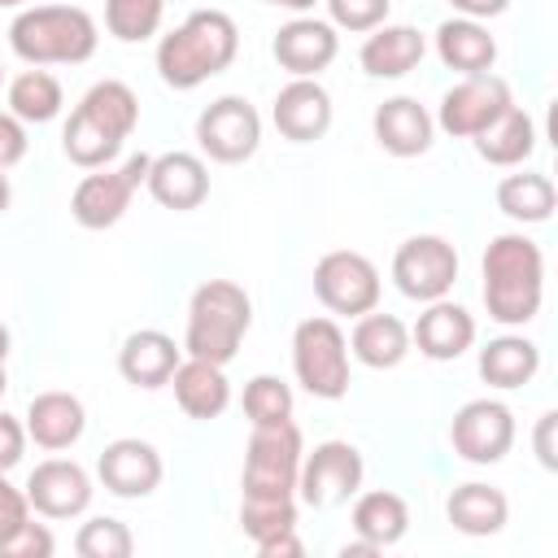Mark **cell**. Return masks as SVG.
Segmentation results:
<instances>
[{"label": "cell", "instance_id": "6da1fadb", "mask_svg": "<svg viewBox=\"0 0 558 558\" xmlns=\"http://www.w3.org/2000/svg\"><path fill=\"white\" fill-rule=\"evenodd\" d=\"M484 310L501 327H527L545 301V253L523 231L493 235L484 248Z\"/></svg>", "mask_w": 558, "mask_h": 558}, {"label": "cell", "instance_id": "7a4b0ae2", "mask_svg": "<svg viewBox=\"0 0 558 558\" xmlns=\"http://www.w3.org/2000/svg\"><path fill=\"white\" fill-rule=\"evenodd\" d=\"M135 126H140V96L122 78H100L83 92V100L65 118L61 148L78 170H96L122 153Z\"/></svg>", "mask_w": 558, "mask_h": 558}, {"label": "cell", "instance_id": "3957f363", "mask_svg": "<svg viewBox=\"0 0 558 558\" xmlns=\"http://www.w3.org/2000/svg\"><path fill=\"white\" fill-rule=\"evenodd\" d=\"M240 52V31L222 9L187 13L170 35L157 39V74L174 92H192L205 78L222 74Z\"/></svg>", "mask_w": 558, "mask_h": 558}, {"label": "cell", "instance_id": "277c9868", "mask_svg": "<svg viewBox=\"0 0 558 558\" xmlns=\"http://www.w3.org/2000/svg\"><path fill=\"white\" fill-rule=\"evenodd\" d=\"M96 44L100 31L78 4H31L9 22V48L26 65H83Z\"/></svg>", "mask_w": 558, "mask_h": 558}, {"label": "cell", "instance_id": "5b68a950", "mask_svg": "<svg viewBox=\"0 0 558 558\" xmlns=\"http://www.w3.org/2000/svg\"><path fill=\"white\" fill-rule=\"evenodd\" d=\"M253 327V301L235 279H205L187 301L183 353L227 366Z\"/></svg>", "mask_w": 558, "mask_h": 558}, {"label": "cell", "instance_id": "8992f818", "mask_svg": "<svg viewBox=\"0 0 558 558\" xmlns=\"http://www.w3.org/2000/svg\"><path fill=\"white\" fill-rule=\"evenodd\" d=\"M292 371L296 384L318 401H340L349 392V336L336 318H301L292 331Z\"/></svg>", "mask_w": 558, "mask_h": 558}, {"label": "cell", "instance_id": "52a82bcc", "mask_svg": "<svg viewBox=\"0 0 558 558\" xmlns=\"http://www.w3.org/2000/svg\"><path fill=\"white\" fill-rule=\"evenodd\" d=\"M305 440L301 427L270 423L253 427L244 445V471H240V497H296V475H301Z\"/></svg>", "mask_w": 558, "mask_h": 558}, {"label": "cell", "instance_id": "ba28073f", "mask_svg": "<svg viewBox=\"0 0 558 558\" xmlns=\"http://www.w3.org/2000/svg\"><path fill=\"white\" fill-rule=\"evenodd\" d=\"M148 161H153L148 153H135L113 170L109 166L87 170L70 192V218L87 231H105V227L122 222V214L131 209V196L140 192V183L148 174Z\"/></svg>", "mask_w": 558, "mask_h": 558}, {"label": "cell", "instance_id": "9c48e42d", "mask_svg": "<svg viewBox=\"0 0 558 558\" xmlns=\"http://www.w3.org/2000/svg\"><path fill=\"white\" fill-rule=\"evenodd\" d=\"M379 292H384L379 266L357 248H331L314 262V296L331 314L357 318L379 305Z\"/></svg>", "mask_w": 558, "mask_h": 558}, {"label": "cell", "instance_id": "30bf717a", "mask_svg": "<svg viewBox=\"0 0 558 558\" xmlns=\"http://www.w3.org/2000/svg\"><path fill=\"white\" fill-rule=\"evenodd\" d=\"M366 475L362 449L349 440H323L314 445V453L301 458V475H296V497L314 510H336L349 497H357Z\"/></svg>", "mask_w": 558, "mask_h": 558}, {"label": "cell", "instance_id": "8fae6325", "mask_svg": "<svg viewBox=\"0 0 558 558\" xmlns=\"http://www.w3.org/2000/svg\"><path fill=\"white\" fill-rule=\"evenodd\" d=\"M458 248L445 235H410L392 253V283L410 301H440L458 283Z\"/></svg>", "mask_w": 558, "mask_h": 558}, {"label": "cell", "instance_id": "7c38bea8", "mask_svg": "<svg viewBox=\"0 0 558 558\" xmlns=\"http://www.w3.org/2000/svg\"><path fill=\"white\" fill-rule=\"evenodd\" d=\"M196 144L209 161L240 166L262 144V113L244 96H218L196 118Z\"/></svg>", "mask_w": 558, "mask_h": 558}, {"label": "cell", "instance_id": "4fadbf2b", "mask_svg": "<svg viewBox=\"0 0 558 558\" xmlns=\"http://www.w3.org/2000/svg\"><path fill=\"white\" fill-rule=\"evenodd\" d=\"M514 105L510 96V83L493 70L484 74H462V83H453L445 96H440V109H436V126L453 140H475L493 118H501L506 109Z\"/></svg>", "mask_w": 558, "mask_h": 558}, {"label": "cell", "instance_id": "5bb4252c", "mask_svg": "<svg viewBox=\"0 0 558 558\" xmlns=\"http://www.w3.org/2000/svg\"><path fill=\"white\" fill-rule=\"evenodd\" d=\"M449 445L471 466H493L514 449V414L506 401L475 397L449 423Z\"/></svg>", "mask_w": 558, "mask_h": 558}, {"label": "cell", "instance_id": "9a60e30c", "mask_svg": "<svg viewBox=\"0 0 558 558\" xmlns=\"http://www.w3.org/2000/svg\"><path fill=\"white\" fill-rule=\"evenodd\" d=\"M161 475H166V466H161L157 445H148L140 436H118L96 458V480L105 484V493H113L122 501L153 497L157 484H161Z\"/></svg>", "mask_w": 558, "mask_h": 558}, {"label": "cell", "instance_id": "2e32d148", "mask_svg": "<svg viewBox=\"0 0 558 558\" xmlns=\"http://www.w3.org/2000/svg\"><path fill=\"white\" fill-rule=\"evenodd\" d=\"M270 52L279 61V70H288L292 78H318L336 57H340V35L331 22L296 13L292 22H283L270 39Z\"/></svg>", "mask_w": 558, "mask_h": 558}, {"label": "cell", "instance_id": "e0dca14e", "mask_svg": "<svg viewBox=\"0 0 558 558\" xmlns=\"http://www.w3.org/2000/svg\"><path fill=\"white\" fill-rule=\"evenodd\" d=\"M92 475L74 458H44L26 475V501L44 519H78L92 506Z\"/></svg>", "mask_w": 558, "mask_h": 558}, {"label": "cell", "instance_id": "ac0fdd59", "mask_svg": "<svg viewBox=\"0 0 558 558\" xmlns=\"http://www.w3.org/2000/svg\"><path fill=\"white\" fill-rule=\"evenodd\" d=\"M270 122L292 144H314L331 131V96L318 78H288L270 105Z\"/></svg>", "mask_w": 558, "mask_h": 558}, {"label": "cell", "instance_id": "d6986e66", "mask_svg": "<svg viewBox=\"0 0 558 558\" xmlns=\"http://www.w3.org/2000/svg\"><path fill=\"white\" fill-rule=\"evenodd\" d=\"M144 187L148 196L161 205V209H174V214H187L196 209L205 196H209V166L196 157V153H161L148 161V174H144Z\"/></svg>", "mask_w": 558, "mask_h": 558}, {"label": "cell", "instance_id": "ffe728a7", "mask_svg": "<svg viewBox=\"0 0 558 558\" xmlns=\"http://www.w3.org/2000/svg\"><path fill=\"white\" fill-rule=\"evenodd\" d=\"M471 344H475V318L449 296L427 301V310L410 327V349H418L427 362H453Z\"/></svg>", "mask_w": 558, "mask_h": 558}, {"label": "cell", "instance_id": "44dd1931", "mask_svg": "<svg viewBox=\"0 0 558 558\" xmlns=\"http://www.w3.org/2000/svg\"><path fill=\"white\" fill-rule=\"evenodd\" d=\"M87 432V410L74 392H61V388H48V392H35L31 405H26V440H35L39 449L48 453H61V449H74Z\"/></svg>", "mask_w": 558, "mask_h": 558}, {"label": "cell", "instance_id": "7402d4cb", "mask_svg": "<svg viewBox=\"0 0 558 558\" xmlns=\"http://www.w3.org/2000/svg\"><path fill=\"white\" fill-rule=\"evenodd\" d=\"M179 362H183V344H174V336H166V331H157V327L131 331V336L122 340V349H118V371H122V379H126L131 388H144V392L166 388Z\"/></svg>", "mask_w": 558, "mask_h": 558}, {"label": "cell", "instance_id": "603a6c76", "mask_svg": "<svg viewBox=\"0 0 558 558\" xmlns=\"http://www.w3.org/2000/svg\"><path fill=\"white\" fill-rule=\"evenodd\" d=\"M375 144L392 157H423L436 140V118L414 100V96H392L375 109L371 118Z\"/></svg>", "mask_w": 558, "mask_h": 558}, {"label": "cell", "instance_id": "cb8c5ba5", "mask_svg": "<svg viewBox=\"0 0 558 558\" xmlns=\"http://www.w3.org/2000/svg\"><path fill=\"white\" fill-rule=\"evenodd\" d=\"M423 57H427V35L405 22H384V26L366 31V39L357 48V61L371 78H405Z\"/></svg>", "mask_w": 558, "mask_h": 558}, {"label": "cell", "instance_id": "d4e9b609", "mask_svg": "<svg viewBox=\"0 0 558 558\" xmlns=\"http://www.w3.org/2000/svg\"><path fill=\"white\" fill-rule=\"evenodd\" d=\"M170 388H174V401L187 418L196 423H209L218 418L227 405H231V384H227V366L218 362H205V357H183L170 375Z\"/></svg>", "mask_w": 558, "mask_h": 558}, {"label": "cell", "instance_id": "484cf974", "mask_svg": "<svg viewBox=\"0 0 558 558\" xmlns=\"http://www.w3.org/2000/svg\"><path fill=\"white\" fill-rule=\"evenodd\" d=\"M349 353L371 371H392L410 353V327L397 314L366 310V314H357V323L349 331Z\"/></svg>", "mask_w": 558, "mask_h": 558}, {"label": "cell", "instance_id": "4316f807", "mask_svg": "<svg viewBox=\"0 0 558 558\" xmlns=\"http://www.w3.org/2000/svg\"><path fill=\"white\" fill-rule=\"evenodd\" d=\"M445 514L449 523L462 532V536H497L506 523H510V497L493 484H458L445 501Z\"/></svg>", "mask_w": 558, "mask_h": 558}, {"label": "cell", "instance_id": "83f0119b", "mask_svg": "<svg viewBox=\"0 0 558 558\" xmlns=\"http://www.w3.org/2000/svg\"><path fill=\"white\" fill-rule=\"evenodd\" d=\"M436 57L458 74H484L497 61V39L475 17H449L436 26Z\"/></svg>", "mask_w": 558, "mask_h": 558}, {"label": "cell", "instance_id": "f1b7e54d", "mask_svg": "<svg viewBox=\"0 0 558 558\" xmlns=\"http://www.w3.org/2000/svg\"><path fill=\"white\" fill-rule=\"evenodd\" d=\"M536 371H541V349H536V340H527L519 331H506L480 349V379L501 392L532 384Z\"/></svg>", "mask_w": 558, "mask_h": 558}, {"label": "cell", "instance_id": "f546056e", "mask_svg": "<svg viewBox=\"0 0 558 558\" xmlns=\"http://www.w3.org/2000/svg\"><path fill=\"white\" fill-rule=\"evenodd\" d=\"M475 153H480L488 166H501V170L523 166V161L536 153V122H532V113L519 109V105H510L501 118H493V122L475 135Z\"/></svg>", "mask_w": 558, "mask_h": 558}, {"label": "cell", "instance_id": "4dcf8cb0", "mask_svg": "<svg viewBox=\"0 0 558 558\" xmlns=\"http://www.w3.org/2000/svg\"><path fill=\"white\" fill-rule=\"evenodd\" d=\"M349 519H353V536L371 541L375 549H388L410 532V506H405L401 493H388V488L357 493Z\"/></svg>", "mask_w": 558, "mask_h": 558}, {"label": "cell", "instance_id": "1f68e13d", "mask_svg": "<svg viewBox=\"0 0 558 558\" xmlns=\"http://www.w3.org/2000/svg\"><path fill=\"white\" fill-rule=\"evenodd\" d=\"M554 205H558V192H554V179H549V174L523 170V174H506V179L497 183V209H501L510 222H523V227L549 222Z\"/></svg>", "mask_w": 558, "mask_h": 558}, {"label": "cell", "instance_id": "d6a6232c", "mask_svg": "<svg viewBox=\"0 0 558 558\" xmlns=\"http://www.w3.org/2000/svg\"><path fill=\"white\" fill-rule=\"evenodd\" d=\"M4 105H9V113H13V118L44 126V122H52V118L61 113L65 92H61L57 74H48V70L31 65V70H22L17 78H9V87H4Z\"/></svg>", "mask_w": 558, "mask_h": 558}, {"label": "cell", "instance_id": "836d02e7", "mask_svg": "<svg viewBox=\"0 0 558 558\" xmlns=\"http://www.w3.org/2000/svg\"><path fill=\"white\" fill-rule=\"evenodd\" d=\"M166 0H105V31L122 44H144L161 31Z\"/></svg>", "mask_w": 558, "mask_h": 558}, {"label": "cell", "instance_id": "e575fe53", "mask_svg": "<svg viewBox=\"0 0 558 558\" xmlns=\"http://www.w3.org/2000/svg\"><path fill=\"white\" fill-rule=\"evenodd\" d=\"M296 527V497H240V532L262 545Z\"/></svg>", "mask_w": 558, "mask_h": 558}, {"label": "cell", "instance_id": "d590c367", "mask_svg": "<svg viewBox=\"0 0 558 558\" xmlns=\"http://www.w3.org/2000/svg\"><path fill=\"white\" fill-rule=\"evenodd\" d=\"M244 418L253 427H270V423H288L292 418V388L279 375H253L244 384Z\"/></svg>", "mask_w": 558, "mask_h": 558}, {"label": "cell", "instance_id": "8d00e7d4", "mask_svg": "<svg viewBox=\"0 0 558 558\" xmlns=\"http://www.w3.org/2000/svg\"><path fill=\"white\" fill-rule=\"evenodd\" d=\"M74 554L78 558H131L135 554V536L122 519L96 514L74 532Z\"/></svg>", "mask_w": 558, "mask_h": 558}, {"label": "cell", "instance_id": "74e56055", "mask_svg": "<svg viewBox=\"0 0 558 558\" xmlns=\"http://www.w3.org/2000/svg\"><path fill=\"white\" fill-rule=\"evenodd\" d=\"M388 9H392V0H327V22L336 31L366 35L388 22Z\"/></svg>", "mask_w": 558, "mask_h": 558}, {"label": "cell", "instance_id": "f35d334b", "mask_svg": "<svg viewBox=\"0 0 558 558\" xmlns=\"http://www.w3.org/2000/svg\"><path fill=\"white\" fill-rule=\"evenodd\" d=\"M26 519H31V501H26V488L9 484V471H0V545H4L9 536H17Z\"/></svg>", "mask_w": 558, "mask_h": 558}, {"label": "cell", "instance_id": "ab89813d", "mask_svg": "<svg viewBox=\"0 0 558 558\" xmlns=\"http://www.w3.org/2000/svg\"><path fill=\"white\" fill-rule=\"evenodd\" d=\"M52 549H57L52 532H48L44 523H35V519H26V523H22V532H17V536H9V541L0 545V554H4V558H48Z\"/></svg>", "mask_w": 558, "mask_h": 558}, {"label": "cell", "instance_id": "60d3db41", "mask_svg": "<svg viewBox=\"0 0 558 558\" xmlns=\"http://www.w3.org/2000/svg\"><path fill=\"white\" fill-rule=\"evenodd\" d=\"M26 122L13 118L9 109H0V170H13L26 157Z\"/></svg>", "mask_w": 558, "mask_h": 558}, {"label": "cell", "instance_id": "b9f144b4", "mask_svg": "<svg viewBox=\"0 0 558 558\" xmlns=\"http://www.w3.org/2000/svg\"><path fill=\"white\" fill-rule=\"evenodd\" d=\"M26 453V423L0 410V471H13Z\"/></svg>", "mask_w": 558, "mask_h": 558}, {"label": "cell", "instance_id": "7bdbcfd3", "mask_svg": "<svg viewBox=\"0 0 558 558\" xmlns=\"http://www.w3.org/2000/svg\"><path fill=\"white\" fill-rule=\"evenodd\" d=\"M554 427H558V414H554V410H545V414L536 418V436H532V445H536V458H541V466H545V471H554V466H558Z\"/></svg>", "mask_w": 558, "mask_h": 558}, {"label": "cell", "instance_id": "ee69618b", "mask_svg": "<svg viewBox=\"0 0 558 558\" xmlns=\"http://www.w3.org/2000/svg\"><path fill=\"white\" fill-rule=\"evenodd\" d=\"M458 9V17H475V22H488V17H501L510 9V0H449Z\"/></svg>", "mask_w": 558, "mask_h": 558}, {"label": "cell", "instance_id": "f6af8a7d", "mask_svg": "<svg viewBox=\"0 0 558 558\" xmlns=\"http://www.w3.org/2000/svg\"><path fill=\"white\" fill-rule=\"evenodd\" d=\"M257 554H262V558H296V554H301L296 527H292V532H279V536H270V541H262Z\"/></svg>", "mask_w": 558, "mask_h": 558}, {"label": "cell", "instance_id": "bcb514c9", "mask_svg": "<svg viewBox=\"0 0 558 558\" xmlns=\"http://www.w3.org/2000/svg\"><path fill=\"white\" fill-rule=\"evenodd\" d=\"M257 4H275V9H288V13H310L318 0H257Z\"/></svg>", "mask_w": 558, "mask_h": 558}, {"label": "cell", "instance_id": "7dc6e473", "mask_svg": "<svg viewBox=\"0 0 558 558\" xmlns=\"http://www.w3.org/2000/svg\"><path fill=\"white\" fill-rule=\"evenodd\" d=\"M9 205H13V187H9V174L0 170V214H4Z\"/></svg>", "mask_w": 558, "mask_h": 558}, {"label": "cell", "instance_id": "c3c4849f", "mask_svg": "<svg viewBox=\"0 0 558 558\" xmlns=\"http://www.w3.org/2000/svg\"><path fill=\"white\" fill-rule=\"evenodd\" d=\"M9 344H13V336H9V327H4V323H0V362H4V357H9Z\"/></svg>", "mask_w": 558, "mask_h": 558}, {"label": "cell", "instance_id": "681fc988", "mask_svg": "<svg viewBox=\"0 0 558 558\" xmlns=\"http://www.w3.org/2000/svg\"><path fill=\"white\" fill-rule=\"evenodd\" d=\"M4 388H9V375H4V362H0V397H4Z\"/></svg>", "mask_w": 558, "mask_h": 558}, {"label": "cell", "instance_id": "f907efd6", "mask_svg": "<svg viewBox=\"0 0 558 558\" xmlns=\"http://www.w3.org/2000/svg\"><path fill=\"white\" fill-rule=\"evenodd\" d=\"M17 4H26V0H0V9H17Z\"/></svg>", "mask_w": 558, "mask_h": 558}, {"label": "cell", "instance_id": "816d5d0a", "mask_svg": "<svg viewBox=\"0 0 558 558\" xmlns=\"http://www.w3.org/2000/svg\"><path fill=\"white\" fill-rule=\"evenodd\" d=\"M0 87H4V65H0Z\"/></svg>", "mask_w": 558, "mask_h": 558}]
</instances>
